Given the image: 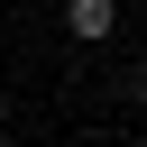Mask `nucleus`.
I'll return each instance as SVG.
<instances>
[{"mask_svg":"<svg viewBox=\"0 0 147 147\" xmlns=\"http://www.w3.org/2000/svg\"><path fill=\"white\" fill-rule=\"evenodd\" d=\"M119 92H129V101H147V55H138V64L119 74Z\"/></svg>","mask_w":147,"mask_h":147,"instance_id":"2","label":"nucleus"},{"mask_svg":"<svg viewBox=\"0 0 147 147\" xmlns=\"http://www.w3.org/2000/svg\"><path fill=\"white\" fill-rule=\"evenodd\" d=\"M64 28H74V46H101L119 28V0H64Z\"/></svg>","mask_w":147,"mask_h":147,"instance_id":"1","label":"nucleus"},{"mask_svg":"<svg viewBox=\"0 0 147 147\" xmlns=\"http://www.w3.org/2000/svg\"><path fill=\"white\" fill-rule=\"evenodd\" d=\"M0 129H9V92H0Z\"/></svg>","mask_w":147,"mask_h":147,"instance_id":"3","label":"nucleus"}]
</instances>
